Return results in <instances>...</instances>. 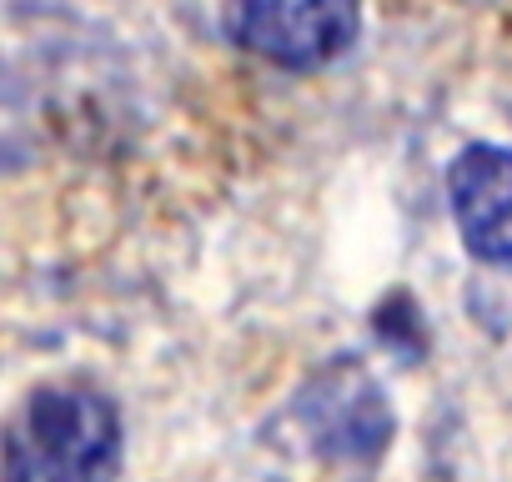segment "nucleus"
Instances as JSON below:
<instances>
[{"label": "nucleus", "instance_id": "obj_4", "mask_svg": "<svg viewBox=\"0 0 512 482\" xmlns=\"http://www.w3.org/2000/svg\"><path fill=\"white\" fill-rule=\"evenodd\" d=\"M447 201L467 252L512 272V146H462L447 166Z\"/></svg>", "mask_w": 512, "mask_h": 482}, {"label": "nucleus", "instance_id": "obj_1", "mask_svg": "<svg viewBox=\"0 0 512 482\" xmlns=\"http://www.w3.org/2000/svg\"><path fill=\"white\" fill-rule=\"evenodd\" d=\"M121 412L91 382H51L6 427V482H116Z\"/></svg>", "mask_w": 512, "mask_h": 482}, {"label": "nucleus", "instance_id": "obj_2", "mask_svg": "<svg viewBox=\"0 0 512 482\" xmlns=\"http://www.w3.org/2000/svg\"><path fill=\"white\" fill-rule=\"evenodd\" d=\"M231 36L282 71H322L362 36V0H231Z\"/></svg>", "mask_w": 512, "mask_h": 482}, {"label": "nucleus", "instance_id": "obj_3", "mask_svg": "<svg viewBox=\"0 0 512 482\" xmlns=\"http://www.w3.org/2000/svg\"><path fill=\"white\" fill-rule=\"evenodd\" d=\"M297 422L332 462H377L392 442L387 392L352 357H337L312 372V382L297 392Z\"/></svg>", "mask_w": 512, "mask_h": 482}]
</instances>
